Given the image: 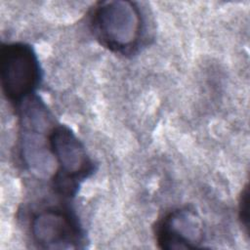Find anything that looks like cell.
Returning a JSON list of instances; mask_svg holds the SVG:
<instances>
[{"label":"cell","mask_w":250,"mask_h":250,"mask_svg":"<svg viewBox=\"0 0 250 250\" xmlns=\"http://www.w3.org/2000/svg\"><path fill=\"white\" fill-rule=\"evenodd\" d=\"M90 25L95 37L109 50L129 54L144 37L145 20L139 5L131 1H104L94 7Z\"/></svg>","instance_id":"1"},{"label":"cell","mask_w":250,"mask_h":250,"mask_svg":"<svg viewBox=\"0 0 250 250\" xmlns=\"http://www.w3.org/2000/svg\"><path fill=\"white\" fill-rule=\"evenodd\" d=\"M49 150L54 156L58 170L54 174V187L65 196H72L82 181L94 172V163L81 141L70 128L59 124L48 134Z\"/></svg>","instance_id":"2"},{"label":"cell","mask_w":250,"mask_h":250,"mask_svg":"<svg viewBox=\"0 0 250 250\" xmlns=\"http://www.w3.org/2000/svg\"><path fill=\"white\" fill-rule=\"evenodd\" d=\"M1 86L6 99L18 105L32 97L42 77L33 48L22 42L2 45L0 51Z\"/></svg>","instance_id":"3"},{"label":"cell","mask_w":250,"mask_h":250,"mask_svg":"<svg viewBox=\"0 0 250 250\" xmlns=\"http://www.w3.org/2000/svg\"><path fill=\"white\" fill-rule=\"evenodd\" d=\"M30 233L37 247L43 249H74L84 241L76 216L59 207L35 213L30 221Z\"/></svg>","instance_id":"4"},{"label":"cell","mask_w":250,"mask_h":250,"mask_svg":"<svg viewBox=\"0 0 250 250\" xmlns=\"http://www.w3.org/2000/svg\"><path fill=\"white\" fill-rule=\"evenodd\" d=\"M155 236L162 249L199 248L204 240L203 223L192 208L173 209L157 222Z\"/></svg>","instance_id":"5"},{"label":"cell","mask_w":250,"mask_h":250,"mask_svg":"<svg viewBox=\"0 0 250 250\" xmlns=\"http://www.w3.org/2000/svg\"><path fill=\"white\" fill-rule=\"evenodd\" d=\"M238 217L245 233L248 235L250 229V192L249 187L246 185L239 196L238 202Z\"/></svg>","instance_id":"6"}]
</instances>
